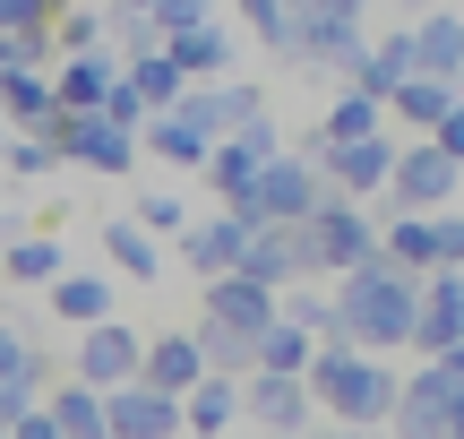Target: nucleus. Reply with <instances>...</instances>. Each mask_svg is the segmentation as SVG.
<instances>
[{"label":"nucleus","mask_w":464,"mask_h":439,"mask_svg":"<svg viewBox=\"0 0 464 439\" xmlns=\"http://www.w3.org/2000/svg\"><path fill=\"white\" fill-rule=\"evenodd\" d=\"M103 250H112L121 276H155V268H164V259H155V241L138 233V224H112V233H103Z\"/></svg>","instance_id":"9d476101"},{"label":"nucleus","mask_w":464,"mask_h":439,"mask_svg":"<svg viewBox=\"0 0 464 439\" xmlns=\"http://www.w3.org/2000/svg\"><path fill=\"white\" fill-rule=\"evenodd\" d=\"M448 190H456V164H448V155H413V164H404V199H413V207L448 199Z\"/></svg>","instance_id":"1a4fd4ad"},{"label":"nucleus","mask_w":464,"mask_h":439,"mask_svg":"<svg viewBox=\"0 0 464 439\" xmlns=\"http://www.w3.org/2000/svg\"><path fill=\"white\" fill-rule=\"evenodd\" d=\"M310 405H327V423H344V431H379L387 414H396V388L404 379L387 371L379 354H362V345H318V362H310Z\"/></svg>","instance_id":"f257e3e1"},{"label":"nucleus","mask_w":464,"mask_h":439,"mask_svg":"<svg viewBox=\"0 0 464 439\" xmlns=\"http://www.w3.org/2000/svg\"><path fill=\"white\" fill-rule=\"evenodd\" d=\"M181 431V396H155V388H103V439H172Z\"/></svg>","instance_id":"7ed1b4c3"},{"label":"nucleus","mask_w":464,"mask_h":439,"mask_svg":"<svg viewBox=\"0 0 464 439\" xmlns=\"http://www.w3.org/2000/svg\"><path fill=\"white\" fill-rule=\"evenodd\" d=\"M0 268H9L17 285H52V276H61V241H17Z\"/></svg>","instance_id":"9b49d317"},{"label":"nucleus","mask_w":464,"mask_h":439,"mask_svg":"<svg viewBox=\"0 0 464 439\" xmlns=\"http://www.w3.org/2000/svg\"><path fill=\"white\" fill-rule=\"evenodd\" d=\"M241 241H249L241 224H198V233H189V268L216 285V276H232V268H241Z\"/></svg>","instance_id":"0eeeda50"},{"label":"nucleus","mask_w":464,"mask_h":439,"mask_svg":"<svg viewBox=\"0 0 464 439\" xmlns=\"http://www.w3.org/2000/svg\"><path fill=\"white\" fill-rule=\"evenodd\" d=\"M379 172H387L379 147H344V190H379Z\"/></svg>","instance_id":"f8f14e48"},{"label":"nucleus","mask_w":464,"mask_h":439,"mask_svg":"<svg viewBox=\"0 0 464 439\" xmlns=\"http://www.w3.org/2000/svg\"><path fill=\"white\" fill-rule=\"evenodd\" d=\"M52 302H61V319H112V285L103 276H52Z\"/></svg>","instance_id":"6e6552de"},{"label":"nucleus","mask_w":464,"mask_h":439,"mask_svg":"<svg viewBox=\"0 0 464 439\" xmlns=\"http://www.w3.org/2000/svg\"><path fill=\"white\" fill-rule=\"evenodd\" d=\"M138 354H147V345H138L121 319H95V327H86V345H78V388H130V379H138Z\"/></svg>","instance_id":"39448f33"},{"label":"nucleus","mask_w":464,"mask_h":439,"mask_svg":"<svg viewBox=\"0 0 464 439\" xmlns=\"http://www.w3.org/2000/svg\"><path fill=\"white\" fill-rule=\"evenodd\" d=\"M241 423H258L266 439L310 431V388H301V379H276V371H249L241 379Z\"/></svg>","instance_id":"f03ea898"},{"label":"nucleus","mask_w":464,"mask_h":439,"mask_svg":"<svg viewBox=\"0 0 464 439\" xmlns=\"http://www.w3.org/2000/svg\"><path fill=\"white\" fill-rule=\"evenodd\" d=\"M181 423L198 431V439H232V423H241V388H232V379H216V371H207L198 388L181 396Z\"/></svg>","instance_id":"423d86ee"},{"label":"nucleus","mask_w":464,"mask_h":439,"mask_svg":"<svg viewBox=\"0 0 464 439\" xmlns=\"http://www.w3.org/2000/svg\"><path fill=\"white\" fill-rule=\"evenodd\" d=\"M413 345L421 354H448V345H464V268H439L430 285H421V310H413Z\"/></svg>","instance_id":"20e7f679"}]
</instances>
